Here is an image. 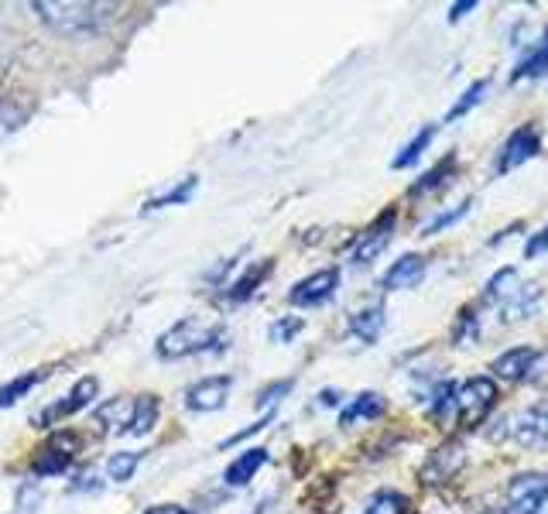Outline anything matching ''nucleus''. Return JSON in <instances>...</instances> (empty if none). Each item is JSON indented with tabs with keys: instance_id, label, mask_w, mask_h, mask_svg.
Instances as JSON below:
<instances>
[{
	"instance_id": "obj_1",
	"label": "nucleus",
	"mask_w": 548,
	"mask_h": 514,
	"mask_svg": "<svg viewBox=\"0 0 548 514\" xmlns=\"http://www.w3.org/2000/svg\"><path fill=\"white\" fill-rule=\"evenodd\" d=\"M31 11L42 18V24H48L52 31L66 38H86L96 35L103 24L110 21V11H117L114 4H55V0H35Z\"/></svg>"
},
{
	"instance_id": "obj_2",
	"label": "nucleus",
	"mask_w": 548,
	"mask_h": 514,
	"mask_svg": "<svg viewBox=\"0 0 548 514\" xmlns=\"http://www.w3.org/2000/svg\"><path fill=\"white\" fill-rule=\"evenodd\" d=\"M497 381L487 374H477V377H466V381L456 384L453 391V415H456V425L459 429H477L490 419V412L497 408Z\"/></svg>"
},
{
	"instance_id": "obj_3",
	"label": "nucleus",
	"mask_w": 548,
	"mask_h": 514,
	"mask_svg": "<svg viewBox=\"0 0 548 514\" xmlns=\"http://www.w3.org/2000/svg\"><path fill=\"white\" fill-rule=\"evenodd\" d=\"M216 340H223L220 326H206L203 319L189 316V319H182V323H175L168 333H161L158 357L172 360V357H189V353H206V350H213Z\"/></svg>"
},
{
	"instance_id": "obj_4",
	"label": "nucleus",
	"mask_w": 548,
	"mask_h": 514,
	"mask_svg": "<svg viewBox=\"0 0 548 514\" xmlns=\"http://www.w3.org/2000/svg\"><path fill=\"white\" fill-rule=\"evenodd\" d=\"M545 364H548V350H538V347H511L504 350L501 357L490 364V371L504 381H518V384H531L538 377H545Z\"/></svg>"
},
{
	"instance_id": "obj_5",
	"label": "nucleus",
	"mask_w": 548,
	"mask_h": 514,
	"mask_svg": "<svg viewBox=\"0 0 548 514\" xmlns=\"http://www.w3.org/2000/svg\"><path fill=\"white\" fill-rule=\"evenodd\" d=\"M548 504V473L525 470L507 484L504 514H542Z\"/></svg>"
},
{
	"instance_id": "obj_6",
	"label": "nucleus",
	"mask_w": 548,
	"mask_h": 514,
	"mask_svg": "<svg viewBox=\"0 0 548 514\" xmlns=\"http://www.w3.org/2000/svg\"><path fill=\"white\" fill-rule=\"evenodd\" d=\"M394 227H398V210H388L377 216L364 234L357 237V244H353V251H350L353 268H367V264H374L377 257L388 251V244L394 240Z\"/></svg>"
},
{
	"instance_id": "obj_7",
	"label": "nucleus",
	"mask_w": 548,
	"mask_h": 514,
	"mask_svg": "<svg viewBox=\"0 0 548 514\" xmlns=\"http://www.w3.org/2000/svg\"><path fill=\"white\" fill-rule=\"evenodd\" d=\"M538 155H542V131H538L535 124L518 127V131H514L511 138H507V141L501 144V151H497L494 175L514 172V168L528 165L531 158H538Z\"/></svg>"
},
{
	"instance_id": "obj_8",
	"label": "nucleus",
	"mask_w": 548,
	"mask_h": 514,
	"mask_svg": "<svg viewBox=\"0 0 548 514\" xmlns=\"http://www.w3.org/2000/svg\"><path fill=\"white\" fill-rule=\"evenodd\" d=\"M504 432L514 439L518 446L528 449H548V398L538 405L525 408L518 419L504 422Z\"/></svg>"
},
{
	"instance_id": "obj_9",
	"label": "nucleus",
	"mask_w": 548,
	"mask_h": 514,
	"mask_svg": "<svg viewBox=\"0 0 548 514\" xmlns=\"http://www.w3.org/2000/svg\"><path fill=\"white\" fill-rule=\"evenodd\" d=\"M340 288V268H322L316 275L302 278L298 285L288 292V305L295 309H316V305H326Z\"/></svg>"
},
{
	"instance_id": "obj_10",
	"label": "nucleus",
	"mask_w": 548,
	"mask_h": 514,
	"mask_svg": "<svg viewBox=\"0 0 548 514\" xmlns=\"http://www.w3.org/2000/svg\"><path fill=\"white\" fill-rule=\"evenodd\" d=\"M463 463H466V449L463 443H442L439 449H432L429 453V460L422 463V484H429V487H439V484H449V480H456V473L463 470Z\"/></svg>"
},
{
	"instance_id": "obj_11",
	"label": "nucleus",
	"mask_w": 548,
	"mask_h": 514,
	"mask_svg": "<svg viewBox=\"0 0 548 514\" xmlns=\"http://www.w3.org/2000/svg\"><path fill=\"white\" fill-rule=\"evenodd\" d=\"M230 391H233L230 374L203 377V381H196L185 391V408H189V412H220V408L227 405Z\"/></svg>"
},
{
	"instance_id": "obj_12",
	"label": "nucleus",
	"mask_w": 548,
	"mask_h": 514,
	"mask_svg": "<svg viewBox=\"0 0 548 514\" xmlns=\"http://www.w3.org/2000/svg\"><path fill=\"white\" fill-rule=\"evenodd\" d=\"M100 395V381L96 377H79L76 384H72V391L62 401H55L48 412L38 415V429H45V425H52V422H62V419H69V415H76V412H83L90 401Z\"/></svg>"
},
{
	"instance_id": "obj_13",
	"label": "nucleus",
	"mask_w": 548,
	"mask_h": 514,
	"mask_svg": "<svg viewBox=\"0 0 548 514\" xmlns=\"http://www.w3.org/2000/svg\"><path fill=\"white\" fill-rule=\"evenodd\" d=\"M425 271H429L425 254H405V257H398L388 271H384L381 285H384V292H405V288L422 285Z\"/></svg>"
},
{
	"instance_id": "obj_14",
	"label": "nucleus",
	"mask_w": 548,
	"mask_h": 514,
	"mask_svg": "<svg viewBox=\"0 0 548 514\" xmlns=\"http://www.w3.org/2000/svg\"><path fill=\"white\" fill-rule=\"evenodd\" d=\"M381 329H384V305L381 302H370L364 309H357L350 316V323H346V333L353 336V340H360L364 347L381 340Z\"/></svg>"
},
{
	"instance_id": "obj_15",
	"label": "nucleus",
	"mask_w": 548,
	"mask_h": 514,
	"mask_svg": "<svg viewBox=\"0 0 548 514\" xmlns=\"http://www.w3.org/2000/svg\"><path fill=\"white\" fill-rule=\"evenodd\" d=\"M538 305H542V288H538L535 281H528V285H521L518 292L501 305V323L511 326V323H521V319H531L538 312Z\"/></svg>"
},
{
	"instance_id": "obj_16",
	"label": "nucleus",
	"mask_w": 548,
	"mask_h": 514,
	"mask_svg": "<svg viewBox=\"0 0 548 514\" xmlns=\"http://www.w3.org/2000/svg\"><path fill=\"white\" fill-rule=\"evenodd\" d=\"M384 412H388V401L377 395V391H360V395L343 408L340 425H343V429H353L357 422H374V419H381Z\"/></svg>"
},
{
	"instance_id": "obj_17",
	"label": "nucleus",
	"mask_w": 548,
	"mask_h": 514,
	"mask_svg": "<svg viewBox=\"0 0 548 514\" xmlns=\"http://www.w3.org/2000/svg\"><path fill=\"white\" fill-rule=\"evenodd\" d=\"M268 463V449L264 446H254L247 449V453H240L237 460L230 463L227 473H223V480H227V487H247L254 480V473Z\"/></svg>"
},
{
	"instance_id": "obj_18",
	"label": "nucleus",
	"mask_w": 548,
	"mask_h": 514,
	"mask_svg": "<svg viewBox=\"0 0 548 514\" xmlns=\"http://www.w3.org/2000/svg\"><path fill=\"white\" fill-rule=\"evenodd\" d=\"M545 72H548V31L518 59V66L511 72V83H528V79H538Z\"/></svg>"
},
{
	"instance_id": "obj_19",
	"label": "nucleus",
	"mask_w": 548,
	"mask_h": 514,
	"mask_svg": "<svg viewBox=\"0 0 548 514\" xmlns=\"http://www.w3.org/2000/svg\"><path fill=\"white\" fill-rule=\"evenodd\" d=\"M456 165H459V162H456V151H449V155L442 158L439 165H432L429 172H425L422 179H418L415 186L408 189V196H415V199H418V196H429V192H439V189H446L449 182L456 179Z\"/></svg>"
},
{
	"instance_id": "obj_20",
	"label": "nucleus",
	"mask_w": 548,
	"mask_h": 514,
	"mask_svg": "<svg viewBox=\"0 0 548 514\" xmlns=\"http://www.w3.org/2000/svg\"><path fill=\"white\" fill-rule=\"evenodd\" d=\"M72 446L62 449V439L55 436L52 446L38 449V456L31 460V470H35V477H55V473H66L72 467Z\"/></svg>"
},
{
	"instance_id": "obj_21",
	"label": "nucleus",
	"mask_w": 548,
	"mask_h": 514,
	"mask_svg": "<svg viewBox=\"0 0 548 514\" xmlns=\"http://www.w3.org/2000/svg\"><path fill=\"white\" fill-rule=\"evenodd\" d=\"M158 408L161 405H158L155 395H137L134 408H131V419L124 422V432H131V436H148L158 422Z\"/></svg>"
},
{
	"instance_id": "obj_22",
	"label": "nucleus",
	"mask_w": 548,
	"mask_h": 514,
	"mask_svg": "<svg viewBox=\"0 0 548 514\" xmlns=\"http://www.w3.org/2000/svg\"><path fill=\"white\" fill-rule=\"evenodd\" d=\"M521 288V278H518V268H501L497 275H490L487 278V285H483V302H494V305H504L507 299H511L514 292Z\"/></svg>"
},
{
	"instance_id": "obj_23",
	"label": "nucleus",
	"mask_w": 548,
	"mask_h": 514,
	"mask_svg": "<svg viewBox=\"0 0 548 514\" xmlns=\"http://www.w3.org/2000/svg\"><path fill=\"white\" fill-rule=\"evenodd\" d=\"M435 134H439V124H425L422 131L415 134V138H411L405 148L398 151V155H394V162H391V168L394 172H401V168H411L418 162V158L425 155V151H429V144L435 141Z\"/></svg>"
},
{
	"instance_id": "obj_24",
	"label": "nucleus",
	"mask_w": 548,
	"mask_h": 514,
	"mask_svg": "<svg viewBox=\"0 0 548 514\" xmlns=\"http://www.w3.org/2000/svg\"><path fill=\"white\" fill-rule=\"evenodd\" d=\"M487 93H490V79H473V83L463 90V96H459L453 107H449L446 124H456V120H463L466 114H473V110H477L480 103L487 100Z\"/></svg>"
},
{
	"instance_id": "obj_25",
	"label": "nucleus",
	"mask_w": 548,
	"mask_h": 514,
	"mask_svg": "<svg viewBox=\"0 0 548 514\" xmlns=\"http://www.w3.org/2000/svg\"><path fill=\"white\" fill-rule=\"evenodd\" d=\"M271 268H274L271 261L251 264V268H247L244 275H240L237 281H230V292H227V299H230V302H247V299H251V295L257 292V285H261V281L271 275Z\"/></svg>"
},
{
	"instance_id": "obj_26",
	"label": "nucleus",
	"mask_w": 548,
	"mask_h": 514,
	"mask_svg": "<svg viewBox=\"0 0 548 514\" xmlns=\"http://www.w3.org/2000/svg\"><path fill=\"white\" fill-rule=\"evenodd\" d=\"M480 340V316H477V305H466L459 309L456 326H453V343L456 347H473Z\"/></svg>"
},
{
	"instance_id": "obj_27",
	"label": "nucleus",
	"mask_w": 548,
	"mask_h": 514,
	"mask_svg": "<svg viewBox=\"0 0 548 514\" xmlns=\"http://www.w3.org/2000/svg\"><path fill=\"white\" fill-rule=\"evenodd\" d=\"M473 213V199H466V203H459L453 206V210H442V213H435L429 223L422 227V237H435V234H446L449 227H456L459 220H466V216Z\"/></svg>"
},
{
	"instance_id": "obj_28",
	"label": "nucleus",
	"mask_w": 548,
	"mask_h": 514,
	"mask_svg": "<svg viewBox=\"0 0 548 514\" xmlns=\"http://www.w3.org/2000/svg\"><path fill=\"white\" fill-rule=\"evenodd\" d=\"M408 508H411L408 494H401V491H377L374 497H370V504H367L364 514H408Z\"/></svg>"
},
{
	"instance_id": "obj_29",
	"label": "nucleus",
	"mask_w": 548,
	"mask_h": 514,
	"mask_svg": "<svg viewBox=\"0 0 548 514\" xmlns=\"http://www.w3.org/2000/svg\"><path fill=\"white\" fill-rule=\"evenodd\" d=\"M453 391H456V381H439L429 395V415L435 422H446L453 415Z\"/></svg>"
},
{
	"instance_id": "obj_30",
	"label": "nucleus",
	"mask_w": 548,
	"mask_h": 514,
	"mask_svg": "<svg viewBox=\"0 0 548 514\" xmlns=\"http://www.w3.org/2000/svg\"><path fill=\"white\" fill-rule=\"evenodd\" d=\"M192 192H196V179H185V182H179V186H175V189H168L165 196L148 199V203H144V213H151V210H168V206H182V203H189Z\"/></svg>"
},
{
	"instance_id": "obj_31",
	"label": "nucleus",
	"mask_w": 548,
	"mask_h": 514,
	"mask_svg": "<svg viewBox=\"0 0 548 514\" xmlns=\"http://www.w3.org/2000/svg\"><path fill=\"white\" fill-rule=\"evenodd\" d=\"M137 463H141V453H114L107 460V480H114V484H127V480H134Z\"/></svg>"
},
{
	"instance_id": "obj_32",
	"label": "nucleus",
	"mask_w": 548,
	"mask_h": 514,
	"mask_svg": "<svg viewBox=\"0 0 548 514\" xmlns=\"http://www.w3.org/2000/svg\"><path fill=\"white\" fill-rule=\"evenodd\" d=\"M38 381H42V374H38V371H31V374H21V377H14V381H7L4 388H0V408H11L14 401L28 395V391L35 388Z\"/></svg>"
},
{
	"instance_id": "obj_33",
	"label": "nucleus",
	"mask_w": 548,
	"mask_h": 514,
	"mask_svg": "<svg viewBox=\"0 0 548 514\" xmlns=\"http://www.w3.org/2000/svg\"><path fill=\"white\" fill-rule=\"evenodd\" d=\"M298 333H302V319H292V316L278 319V323L271 326V340L274 343H292Z\"/></svg>"
},
{
	"instance_id": "obj_34",
	"label": "nucleus",
	"mask_w": 548,
	"mask_h": 514,
	"mask_svg": "<svg viewBox=\"0 0 548 514\" xmlns=\"http://www.w3.org/2000/svg\"><path fill=\"white\" fill-rule=\"evenodd\" d=\"M542 254H548V223L538 230V234H531L525 244V261H538Z\"/></svg>"
},
{
	"instance_id": "obj_35",
	"label": "nucleus",
	"mask_w": 548,
	"mask_h": 514,
	"mask_svg": "<svg viewBox=\"0 0 548 514\" xmlns=\"http://www.w3.org/2000/svg\"><path fill=\"white\" fill-rule=\"evenodd\" d=\"M292 391V381H278V384H271V388H264L261 395H257V408H264V405H274V401H281V395H288Z\"/></svg>"
},
{
	"instance_id": "obj_36",
	"label": "nucleus",
	"mask_w": 548,
	"mask_h": 514,
	"mask_svg": "<svg viewBox=\"0 0 548 514\" xmlns=\"http://www.w3.org/2000/svg\"><path fill=\"white\" fill-rule=\"evenodd\" d=\"M271 422V412L268 415H264V419L261 422H254V425H247V429H240V432H233V436L230 439H223V449H230V446H237V443H244V439H251L254 436V432H261L264 429V425H268Z\"/></svg>"
},
{
	"instance_id": "obj_37",
	"label": "nucleus",
	"mask_w": 548,
	"mask_h": 514,
	"mask_svg": "<svg viewBox=\"0 0 548 514\" xmlns=\"http://www.w3.org/2000/svg\"><path fill=\"white\" fill-rule=\"evenodd\" d=\"M477 0H459V4H453V7H449V24H456V21H463L466 18V14H470V11H477Z\"/></svg>"
},
{
	"instance_id": "obj_38",
	"label": "nucleus",
	"mask_w": 548,
	"mask_h": 514,
	"mask_svg": "<svg viewBox=\"0 0 548 514\" xmlns=\"http://www.w3.org/2000/svg\"><path fill=\"white\" fill-rule=\"evenodd\" d=\"M144 514H192V511L182 508V504H158V508H148Z\"/></svg>"
},
{
	"instance_id": "obj_39",
	"label": "nucleus",
	"mask_w": 548,
	"mask_h": 514,
	"mask_svg": "<svg viewBox=\"0 0 548 514\" xmlns=\"http://www.w3.org/2000/svg\"><path fill=\"white\" fill-rule=\"evenodd\" d=\"M18 124V117H14V110L7 107V103H0V127H14Z\"/></svg>"
},
{
	"instance_id": "obj_40",
	"label": "nucleus",
	"mask_w": 548,
	"mask_h": 514,
	"mask_svg": "<svg viewBox=\"0 0 548 514\" xmlns=\"http://www.w3.org/2000/svg\"><path fill=\"white\" fill-rule=\"evenodd\" d=\"M7 62V31H4V24H0V66Z\"/></svg>"
},
{
	"instance_id": "obj_41",
	"label": "nucleus",
	"mask_w": 548,
	"mask_h": 514,
	"mask_svg": "<svg viewBox=\"0 0 548 514\" xmlns=\"http://www.w3.org/2000/svg\"><path fill=\"white\" fill-rule=\"evenodd\" d=\"M322 405H336V401H340V395H336V391H322Z\"/></svg>"
},
{
	"instance_id": "obj_42",
	"label": "nucleus",
	"mask_w": 548,
	"mask_h": 514,
	"mask_svg": "<svg viewBox=\"0 0 548 514\" xmlns=\"http://www.w3.org/2000/svg\"><path fill=\"white\" fill-rule=\"evenodd\" d=\"M483 514H504V511H483Z\"/></svg>"
}]
</instances>
